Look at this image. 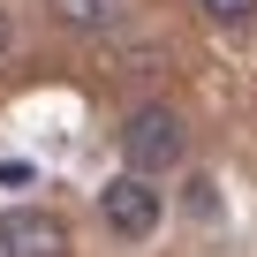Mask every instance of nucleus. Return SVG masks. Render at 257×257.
<instances>
[{"instance_id":"7ed1b4c3","label":"nucleus","mask_w":257,"mask_h":257,"mask_svg":"<svg viewBox=\"0 0 257 257\" xmlns=\"http://www.w3.org/2000/svg\"><path fill=\"white\" fill-rule=\"evenodd\" d=\"M0 257H68V227L38 204L0 212Z\"/></svg>"},{"instance_id":"f257e3e1","label":"nucleus","mask_w":257,"mask_h":257,"mask_svg":"<svg viewBox=\"0 0 257 257\" xmlns=\"http://www.w3.org/2000/svg\"><path fill=\"white\" fill-rule=\"evenodd\" d=\"M121 152H128V174H167V167H182V152H189L182 113L174 106H137L128 128H121Z\"/></svg>"},{"instance_id":"20e7f679","label":"nucleus","mask_w":257,"mask_h":257,"mask_svg":"<svg viewBox=\"0 0 257 257\" xmlns=\"http://www.w3.org/2000/svg\"><path fill=\"white\" fill-rule=\"evenodd\" d=\"M46 16L61 31H76V38H106V31H121L128 0H46Z\"/></svg>"},{"instance_id":"f03ea898","label":"nucleus","mask_w":257,"mask_h":257,"mask_svg":"<svg viewBox=\"0 0 257 257\" xmlns=\"http://www.w3.org/2000/svg\"><path fill=\"white\" fill-rule=\"evenodd\" d=\"M98 219H106L121 242H144V234L159 227V189H152L144 174H113V182L98 189Z\"/></svg>"},{"instance_id":"423d86ee","label":"nucleus","mask_w":257,"mask_h":257,"mask_svg":"<svg viewBox=\"0 0 257 257\" xmlns=\"http://www.w3.org/2000/svg\"><path fill=\"white\" fill-rule=\"evenodd\" d=\"M0 53H8V8H0Z\"/></svg>"},{"instance_id":"39448f33","label":"nucleus","mask_w":257,"mask_h":257,"mask_svg":"<svg viewBox=\"0 0 257 257\" xmlns=\"http://www.w3.org/2000/svg\"><path fill=\"white\" fill-rule=\"evenodd\" d=\"M204 16H212V23H249L257 0H204Z\"/></svg>"}]
</instances>
